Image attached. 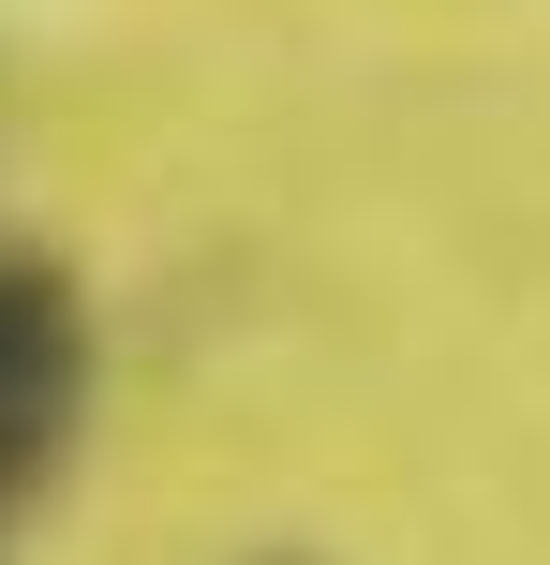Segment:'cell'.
Listing matches in <instances>:
<instances>
[{
  "label": "cell",
  "mask_w": 550,
  "mask_h": 565,
  "mask_svg": "<svg viewBox=\"0 0 550 565\" xmlns=\"http://www.w3.org/2000/svg\"><path fill=\"white\" fill-rule=\"evenodd\" d=\"M89 431V298L60 254H0V521L60 491Z\"/></svg>",
  "instance_id": "6da1fadb"
}]
</instances>
